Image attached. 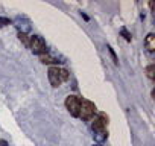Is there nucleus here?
Segmentation results:
<instances>
[{
  "instance_id": "10",
  "label": "nucleus",
  "mask_w": 155,
  "mask_h": 146,
  "mask_svg": "<svg viewBox=\"0 0 155 146\" xmlns=\"http://www.w3.org/2000/svg\"><path fill=\"white\" fill-rule=\"evenodd\" d=\"M146 73H147L149 79H153V64H150V65L146 68Z\"/></svg>"
},
{
  "instance_id": "1",
  "label": "nucleus",
  "mask_w": 155,
  "mask_h": 146,
  "mask_svg": "<svg viewBox=\"0 0 155 146\" xmlns=\"http://www.w3.org/2000/svg\"><path fill=\"white\" fill-rule=\"evenodd\" d=\"M91 129H93V138L99 144L105 141L108 137V116L105 113H99L93 120Z\"/></svg>"
},
{
  "instance_id": "12",
  "label": "nucleus",
  "mask_w": 155,
  "mask_h": 146,
  "mask_svg": "<svg viewBox=\"0 0 155 146\" xmlns=\"http://www.w3.org/2000/svg\"><path fill=\"white\" fill-rule=\"evenodd\" d=\"M120 32H122V35L125 37V40H126V41H131V34H129V32H128V31H126L125 28H123V29H122Z\"/></svg>"
},
{
  "instance_id": "6",
  "label": "nucleus",
  "mask_w": 155,
  "mask_h": 146,
  "mask_svg": "<svg viewBox=\"0 0 155 146\" xmlns=\"http://www.w3.org/2000/svg\"><path fill=\"white\" fill-rule=\"evenodd\" d=\"M12 23H14V26L17 28L18 34H26V35H28V32L31 31V22H29L26 17L18 15V17H17Z\"/></svg>"
},
{
  "instance_id": "11",
  "label": "nucleus",
  "mask_w": 155,
  "mask_h": 146,
  "mask_svg": "<svg viewBox=\"0 0 155 146\" xmlns=\"http://www.w3.org/2000/svg\"><path fill=\"white\" fill-rule=\"evenodd\" d=\"M18 38L25 43V46H29V38H28V35H26V34H18Z\"/></svg>"
},
{
  "instance_id": "7",
  "label": "nucleus",
  "mask_w": 155,
  "mask_h": 146,
  "mask_svg": "<svg viewBox=\"0 0 155 146\" xmlns=\"http://www.w3.org/2000/svg\"><path fill=\"white\" fill-rule=\"evenodd\" d=\"M40 59H41V62H43V64H56V62H64L62 59H58L56 56H52V55H49V53H43V55H40Z\"/></svg>"
},
{
  "instance_id": "9",
  "label": "nucleus",
  "mask_w": 155,
  "mask_h": 146,
  "mask_svg": "<svg viewBox=\"0 0 155 146\" xmlns=\"http://www.w3.org/2000/svg\"><path fill=\"white\" fill-rule=\"evenodd\" d=\"M12 22L9 20V18H6V17H0V29L2 28H5V26H8V25H11Z\"/></svg>"
},
{
  "instance_id": "5",
  "label": "nucleus",
  "mask_w": 155,
  "mask_h": 146,
  "mask_svg": "<svg viewBox=\"0 0 155 146\" xmlns=\"http://www.w3.org/2000/svg\"><path fill=\"white\" fill-rule=\"evenodd\" d=\"M79 107H81V98L79 96H76V95L67 96V99H65V108H67V111L73 117L79 116Z\"/></svg>"
},
{
  "instance_id": "14",
  "label": "nucleus",
  "mask_w": 155,
  "mask_h": 146,
  "mask_svg": "<svg viewBox=\"0 0 155 146\" xmlns=\"http://www.w3.org/2000/svg\"><path fill=\"white\" fill-rule=\"evenodd\" d=\"M93 146H102V144H99V143H96V144H93Z\"/></svg>"
},
{
  "instance_id": "3",
  "label": "nucleus",
  "mask_w": 155,
  "mask_h": 146,
  "mask_svg": "<svg viewBox=\"0 0 155 146\" xmlns=\"http://www.w3.org/2000/svg\"><path fill=\"white\" fill-rule=\"evenodd\" d=\"M96 113V105L91 102V101H87V99H81V107H79V116L82 120H88L94 116Z\"/></svg>"
},
{
  "instance_id": "2",
  "label": "nucleus",
  "mask_w": 155,
  "mask_h": 146,
  "mask_svg": "<svg viewBox=\"0 0 155 146\" xmlns=\"http://www.w3.org/2000/svg\"><path fill=\"white\" fill-rule=\"evenodd\" d=\"M47 76H49V81H50L52 87H59L62 82H65L68 79L70 73L65 68H61L58 65H52L47 71Z\"/></svg>"
},
{
  "instance_id": "8",
  "label": "nucleus",
  "mask_w": 155,
  "mask_h": 146,
  "mask_svg": "<svg viewBox=\"0 0 155 146\" xmlns=\"http://www.w3.org/2000/svg\"><path fill=\"white\" fill-rule=\"evenodd\" d=\"M144 44H146V49L149 52H153L155 50V34H147L146 40H144Z\"/></svg>"
},
{
  "instance_id": "13",
  "label": "nucleus",
  "mask_w": 155,
  "mask_h": 146,
  "mask_svg": "<svg viewBox=\"0 0 155 146\" xmlns=\"http://www.w3.org/2000/svg\"><path fill=\"white\" fill-rule=\"evenodd\" d=\"M0 146H9L6 140H0Z\"/></svg>"
},
{
  "instance_id": "4",
  "label": "nucleus",
  "mask_w": 155,
  "mask_h": 146,
  "mask_svg": "<svg viewBox=\"0 0 155 146\" xmlns=\"http://www.w3.org/2000/svg\"><path fill=\"white\" fill-rule=\"evenodd\" d=\"M35 55H43V53H47V46H46V41L40 37V35H34L29 38V46H28Z\"/></svg>"
}]
</instances>
